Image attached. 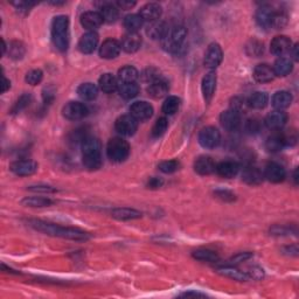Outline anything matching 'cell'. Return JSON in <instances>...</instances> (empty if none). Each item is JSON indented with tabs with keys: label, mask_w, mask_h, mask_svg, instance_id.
Here are the masks:
<instances>
[{
	"label": "cell",
	"mask_w": 299,
	"mask_h": 299,
	"mask_svg": "<svg viewBox=\"0 0 299 299\" xmlns=\"http://www.w3.org/2000/svg\"><path fill=\"white\" fill-rule=\"evenodd\" d=\"M30 227L36 229L38 232H44L46 235L50 236H58V238H68V240H75V241H83V240H88L89 234L88 232L80 230L78 228H69V227H62L50 222H44L40 220H32L30 221Z\"/></svg>",
	"instance_id": "6da1fadb"
},
{
	"label": "cell",
	"mask_w": 299,
	"mask_h": 299,
	"mask_svg": "<svg viewBox=\"0 0 299 299\" xmlns=\"http://www.w3.org/2000/svg\"><path fill=\"white\" fill-rule=\"evenodd\" d=\"M82 162L86 168L95 171L102 166V145L95 137H86L82 142Z\"/></svg>",
	"instance_id": "7a4b0ae2"
},
{
	"label": "cell",
	"mask_w": 299,
	"mask_h": 299,
	"mask_svg": "<svg viewBox=\"0 0 299 299\" xmlns=\"http://www.w3.org/2000/svg\"><path fill=\"white\" fill-rule=\"evenodd\" d=\"M52 40L56 50L64 52L69 46V19L66 16H55L52 24Z\"/></svg>",
	"instance_id": "3957f363"
},
{
	"label": "cell",
	"mask_w": 299,
	"mask_h": 299,
	"mask_svg": "<svg viewBox=\"0 0 299 299\" xmlns=\"http://www.w3.org/2000/svg\"><path fill=\"white\" fill-rule=\"evenodd\" d=\"M187 36V30L182 25L174 26L172 28H168V32L162 40V44L165 50L170 53H176L182 44L185 42V39Z\"/></svg>",
	"instance_id": "277c9868"
},
{
	"label": "cell",
	"mask_w": 299,
	"mask_h": 299,
	"mask_svg": "<svg viewBox=\"0 0 299 299\" xmlns=\"http://www.w3.org/2000/svg\"><path fill=\"white\" fill-rule=\"evenodd\" d=\"M106 154L111 162H122L130 154V145L120 137L110 139L106 145Z\"/></svg>",
	"instance_id": "5b68a950"
},
{
	"label": "cell",
	"mask_w": 299,
	"mask_h": 299,
	"mask_svg": "<svg viewBox=\"0 0 299 299\" xmlns=\"http://www.w3.org/2000/svg\"><path fill=\"white\" fill-rule=\"evenodd\" d=\"M221 142V134L216 128L207 126L204 128L199 134V142L204 148H218Z\"/></svg>",
	"instance_id": "8992f818"
},
{
	"label": "cell",
	"mask_w": 299,
	"mask_h": 299,
	"mask_svg": "<svg viewBox=\"0 0 299 299\" xmlns=\"http://www.w3.org/2000/svg\"><path fill=\"white\" fill-rule=\"evenodd\" d=\"M114 128L118 134L125 137L134 136L138 128V120H134L131 114H123L118 117L114 123Z\"/></svg>",
	"instance_id": "52a82bcc"
},
{
	"label": "cell",
	"mask_w": 299,
	"mask_h": 299,
	"mask_svg": "<svg viewBox=\"0 0 299 299\" xmlns=\"http://www.w3.org/2000/svg\"><path fill=\"white\" fill-rule=\"evenodd\" d=\"M89 110L81 102H69L62 109L64 116L69 120H78L84 118L88 114Z\"/></svg>",
	"instance_id": "ba28073f"
},
{
	"label": "cell",
	"mask_w": 299,
	"mask_h": 299,
	"mask_svg": "<svg viewBox=\"0 0 299 299\" xmlns=\"http://www.w3.org/2000/svg\"><path fill=\"white\" fill-rule=\"evenodd\" d=\"M224 58V52L218 44H210L204 54V66L208 69L218 68Z\"/></svg>",
	"instance_id": "9c48e42d"
},
{
	"label": "cell",
	"mask_w": 299,
	"mask_h": 299,
	"mask_svg": "<svg viewBox=\"0 0 299 299\" xmlns=\"http://www.w3.org/2000/svg\"><path fill=\"white\" fill-rule=\"evenodd\" d=\"M130 114L137 120H148L154 114V108L145 100H138L130 106Z\"/></svg>",
	"instance_id": "30bf717a"
},
{
	"label": "cell",
	"mask_w": 299,
	"mask_h": 299,
	"mask_svg": "<svg viewBox=\"0 0 299 299\" xmlns=\"http://www.w3.org/2000/svg\"><path fill=\"white\" fill-rule=\"evenodd\" d=\"M291 48H292V41L290 38L285 36H276L270 44L271 53L280 58L284 56L285 54L290 53Z\"/></svg>",
	"instance_id": "8fae6325"
},
{
	"label": "cell",
	"mask_w": 299,
	"mask_h": 299,
	"mask_svg": "<svg viewBox=\"0 0 299 299\" xmlns=\"http://www.w3.org/2000/svg\"><path fill=\"white\" fill-rule=\"evenodd\" d=\"M220 122L222 126L227 131H236L241 125V116L238 111L229 109L221 114Z\"/></svg>",
	"instance_id": "7c38bea8"
},
{
	"label": "cell",
	"mask_w": 299,
	"mask_h": 299,
	"mask_svg": "<svg viewBox=\"0 0 299 299\" xmlns=\"http://www.w3.org/2000/svg\"><path fill=\"white\" fill-rule=\"evenodd\" d=\"M11 171L19 176H28L38 171V164L34 160H16L11 164Z\"/></svg>",
	"instance_id": "4fadbf2b"
},
{
	"label": "cell",
	"mask_w": 299,
	"mask_h": 299,
	"mask_svg": "<svg viewBox=\"0 0 299 299\" xmlns=\"http://www.w3.org/2000/svg\"><path fill=\"white\" fill-rule=\"evenodd\" d=\"M162 6L157 4V2H148L145 6H142L139 11V16L142 19V22H154L159 20L162 16Z\"/></svg>",
	"instance_id": "5bb4252c"
},
{
	"label": "cell",
	"mask_w": 299,
	"mask_h": 299,
	"mask_svg": "<svg viewBox=\"0 0 299 299\" xmlns=\"http://www.w3.org/2000/svg\"><path fill=\"white\" fill-rule=\"evenodd\" d=\"M264 178H266L271 182H280L285 179V176H286V172L283 166L278 162H269L266 166V170H264Z\"/></svg>",
	"instance_id": "9a60e30c"
},
{
	"label": "cell",
	"mask_w": 299,
	"mask_h": 299,
	"mask_svg": "<svg viewBox=\"0 0 299 299\" xmlns=\"http://www.w3.org/2000/svg\"><path fill=\"white\" fill-rule=\"evenodd\" d=\"M168 28L170 27L165 22L157 20V22H148V25L146 26V34L152 40H162L166 34H168Z\"/></svg>",
	"instance_id": "2e32d148"
},
{
	"label": "cell",
	"mask_w": 299,
	"mask_h": 299,
	"mask_svg": "<svg viewBox=\"0 0 299 299\" xmlns=\"http://www.w3.org/2000/svg\"><path fill=\"white\" fill-rule=\"evenodd\" d=\"M98 44V36L95 32H88L83 34L78 41V50L83 54H92L95 52Z\"/></svg>",
	"instance_id": "e0dca14e"
},
{
	"label": "cell",
	"mask_w": 299,
	"mask_h": 299,
	"mask_svg": "<svg viewBox=\"0 0 299 299\" xmlns=\"http://www.w3.org/2000/svg\"><path fill=\"white\" fill-rule=\"evenodd\" d=\"M122 50L120 44L114 39H108L102 44L100 48V58L111 60V58H117Z\"/></svg>",
	"instance_id": "ac0fdd59"
},
{
	"label": "cell",
	"mask_w": 299,
	"mask_h": 299,
	"mask_svg": "<svg viewBox=\"0 0 299 299\" xmlns=\"http://www.w3.org/2000/svg\"><path fill=\"white\" fill-rule=\"evenodd\" d=\"M286 114L283 112L282 110H274L268 114L264 123H266V128H270V130H280L286 124Z\"/></svg>",
	"instance_id": "d6986e66"
},
{
	"label": "cell",
	"mask_w": 299,
	"mask_h": 299,
	"mask_svg": "<svg viewBox=\"0 0 299 299\" xmlns=\"http://www.w3.org/2000/svg\"><path fill=\"white\" fill-rule=\"evenodd\" d=\"M103 22L104 20L100 12L89 11V12H86L84 14H82L81 16L82 26L84 27L86 30H88L89 32H94V30L98 28V27H100V25L103 24Z\"/></svg>",
	"instance_id": "ffe728a7"
},
{
	"label": "cell",
	"mask_w": 299,
	"mask_h": 299,
	"mask_svg": "<svg viewBox=\"0 0 299 299\" xmlns=\"http://www.w3.org/2000/svg\"><path fill=\"white\" fill-rule=\"evenodd\" d=\"M215 168H216V164L208 156H201L194 162V170L200 176H210L215 171Z\"/></svg>",
	"instance_id": "44dd1931"
},
{
	"label": "cell",
	"mask_w": 299,
	"mask_h": 299,
	"mask_svg": "<svg viewBox=\"0 0 299 299\" xmlns=\"http://www.w3.org/2000/svg\"><path fill=\"white\" fill-rule=\"evenodd\" d=\"M142 46V36L138 33H128L122 39L120 47L126 53H136Z\"/></svg>",
	"instance_id": "7402d4cb"
},
{
	"label": "cell",
	"mask_w": 299,
	"mask_h": 299,
	"mask_svg": "<svg viewBox=\"0 0 299 299\" xmlns=\"http://www.w3.org/2000/svg\"><path fill=\"white\" fill-rule=\"evenodd\" d=\"M215 171H216L218 174L222 176V178L232 179V178H235V176H238V173L240 171V165L236 162L226 160V162H222L218 165H216Z\"/></svg>",
	"instance_id": "603a6c76"
},
{
	"label": "cell",
	"mask_w": 299,
	"mask_h": 299,
	"mask_svg": "<svg viewBox=\"0 0 299 299\" xmlns=\"http://www.w3.org/2000/svg\"><path fill=\"white\" fill-rule=\"evenodd\" d=\"M216 75L215 72H210L204 76L202 80V84H201V89H202L204 98L206 102H210V100L213 98L215 89H216Z\"/></svg>",
	"instance_id": "cb8c5ba5"
},
{
	"label": "cell",
	"mask_w": 299,
	"mask_h": 299,
	"mask_svg": "<svg viewBox=\"0 0 299 299\" xmlns=\"http://www.w3.org/2000/svg\"><path fill=\"white\" fill-rule=\"evenodd\" d=\"M274 8L270 6H262L257 10L255 19L257 25L264 30H268L271 28V19H272Z\"/></svg>",
	"instance_id": "d4e9b609"
},
{
	"label": "cell",
	"mask_w": 299,
	"mask_h": 299,
	"mask_svg": "<svg viewBox=\"0 0 299 299\" xmlns=\"http://www.w3.org/2000/svg\"><path fill=\"white\" fill-rule=\"evenodd\" d=\"M168 90H170L168 83L162 78H159V80H157V81L152 82L151 84L148 86V96L152 97V98H154V100L162 98V97L168 95Z\"/></svg>",
	"instance_id": "484cf974"
},
{
	"label": "cell",
	"mask_w": 299,
	"mask_h": 299,
	"mask_svg": "<svg viewBox=\"0 0 299 299\" xmlns=\"http://www.w3.org/2000/svg\"><path fill=\"white\" fill-rule=\"evenodd\" d=\"M254 78L260 83L271 82L274 78V72L272 67H270V66L266 64L256 66L255 69H254Z\"/></svg>",
	"instance_id": "4316f807"
},
{
	"label": "cell",
	"mask_w": 299,
	"mask_h": 299,
	"mask_svg": "<svg viewBox=\"0 0 299 299\" xmlns=\"http://www.w3.org/2000/svg\"><path fill=\"white\" fill-rule=\"evenodd\" d=\"M263 179H264L263 172L260 171V168H254V166H252V168H246L242 174L243 182L248 184V185H252V186L262 184Z\"/></svg>",
	"instance_id": "83f0119b"
},
{
	"label": "cell",
	"mask_w": 299,
	"mask_h": 299,
	"mask_svg": "<svg viewBox=\"0 0 299 299\" xmlns=\"http://www.w3.org/2000/svg\"><path fill=\"white\" fill-rule=\"evenodd\" d=\"M292 103V95L288 92H285V90H280V92H277L272 96V100H271V104L276 110H283L286 109L288 106H290Z\"/></svg>",
	"instance_id": "f1b7e54d"
},
{
	"label": "cell",
	"mask_w": 299,
	"mask_h": 299,
	"mask_svg": "<svg viewBox=\"0 0 299 299\" xmlns=\"http://www.w3.org/2000/svg\"><path fill=\"white\" fill-rule=\"evenodd\" d=\"M218 274H221L222 276L232 278L234 280H238V282H246L249 280L248 274L246 272H243V271L238 270V268H235L234 266H227L224 268H220L218 270Z\"/></svg>",
	"instance_id": "f546056e"
},
{
	"label": "cell",
	"mask_w": 299,
	"mask_h": 299,
	"mask_svg": "<svg viewBox=\"0 0 299 299\" xmlns=\"http://www.w3.org/2000/svg\"><path fill=\"white\" fill-rule=\"evenodd\" d=\"M285 146V138L284 134L280 132H274L266 139V148L269 152H278L280 151Z\"/></svg>",
	"instance_id": "4dcf8cb0"
},
{
	"label": "cell",
	"mask_w": 299,
	"mask_h": 299,
	"mask_svg": "<svg viewBox=\"0 0 299 299\" xmlns=\"http://www.w3.org/2000/svg\"><path fill=\"white\" fill-rule=\"evenodd\" d=\"M100 90L106 94L116 92L118 88V80L112 74H103L98 80Z\"/></svg>",
	"instance_id": "1f68e13d"
},
{
	"label": "cell",
	"mask_w": 299,
	"mask_h": 299,
	"mask_svg": "<svg viewBox=\"0 0 299 299\" xmlns=\"http://www.w3.org/2000/svg\"><path fill=\"white\" fill-rule=\"evenodd\" d=\"M292 68H294L292 61L288 58L284 56L278 58L272 67L274 76H286L292 72Z\"/></svg>",
	"instance_id": "d6a6232c"
},
{
	"label": "cell",
	"mask_w": 299,
	"mask_h": 299,
	"mask_svg": "<svg viewBox=\"0 0 299 299\" xmlns=\"http://www.w3.org/2000/svg\"><path fill=\"white\" fill-rule=\"evenodd\" d=\"M138 70L132 66H125L118 70V82L120 83H134L138 78Z\"/></svg>",
	"instance_id": "836d02e7"
},
{
	"label": "cell",
	"mask_w": 299,
	"mask_h": 299,
	"mask_svg": "<svg viewBox=\"0 0 299 299\" xmlns=\"http://www.w3.org/2000/svg\"><path fill=\"white\" fill-rule=\"evenodd\" d=\"M112 218H117V220L126 221V220H134V218H139L142 216L140 212L131 210V208H116L111 212Z\"/></svg>",
	"instance_id": "e575fe53"
},
{
	"label": "cell",
	"mask_w": 299,
	"mask_h": 299,
	"mask_svg": "<svg viewBox=\"0 0 299 299\" xmlns=\"http://www.w3.org/2000/svg\"><path fill=\"white\" fill-rule=\"evenodd\" d=\"M78 96L84 100H94L98 95V88L94 83H83L78 89Z\"/></svg>",
	"instance_id": "d590c367"
},
{
	"label": "cell",
	"mask_w": 299,
	"mask_h": 299,
	"mask_svg": "<svg viewBox=\"0 0 299 299\" xmlns=\"http://www.w3.org/2000/svg\"><path fill=\"white\" fill-rule=\"evenodd\" d=\"M118 92L124 100H131L138 95L139 86L137 83H120L118 82Z\"/></svg>",
	"instance_id": "8d00e7d4"
},
{
	"label": "cell",
	"mask_w": 299,
	"mask_h": 299,
	"mask_svg": "<svg viewBox=\"0 0 299 299\" xmlns=\"http://www.w3.org/2000/svg\"><path fill=\"white\" fill-rule=\"evenodd\" d=\"M22 204L27 207H34V208H42V207H50L53 204L50 198L44 196H27L22 200Z\"/></svg>",
	"instance_id": "74e56055"
},
{
	"label": "cell",
	"mask_w": 299,
	"mask_h": 299,
	"mask_svg": "<svg viewBox=\"0 0 299 299\" xmlns=\"http://www.w3.org/2000/svg\"><path fill=\"white\" fill-rule=\"evenodd\" d=\"M268 100H269V97H268L266 92H256L250 95L248 104L254 109H263V108L266 106Z\"/></svg>",
	"instance_id": "f35d334b"
},
{
	"label": "cell",
	"mask_w": 299,
	"mask_h": 299,
	"mask_svg": "<svg viewBox=\"0 0 299 299\" xmlns=\"http://www.w3.org/2000/svg\"><path fill=\"white\" fill-rule=\"evenodd\" d=\"M142 19L139 14L126 16L124 19V27L128 33H137L142 27Z\"/></svg>",
	"instance_id": "ab89813d"
},
{
	"label": "cell",
	"mask_w": 299,
	"mask_h": 299,
	"mask_svg": "<svg viewBox=\"0 0 299 299\" xmlns=\"http://www.w3.org/2000/svg\"><path fill=\"white\" fill-rule=\"evenodd\" d=\"M100 13L104 22H114L120 16V12L112 4H103Z\"/></svg>",
	"instance_id": "60d3db41"
},
{
	"label": "cell",
	"mask_w": 299,
	"mask_h": 299,
	"mask_svg": "<svg viewBox=\"0 0 299 299\" xmlns=\"http://www.w3.org/2000/svg\"><path fill=\"white\" fill-rule=\"evenodd\" d=\"M193 257L202 262H218L220 260L218 254L210 249H198L193 252Z\"/></svg>",
	"instance_id": "b9f144b4"
},
{
	"label": "cell",
	"mask_w": 299,
	"mask_h": 299,
	"mask_svg": "<svg viewBox=\"0 0 299 299\" xmlns=\"http://www.w3.org/2000/svg\"><path fill=\"white\" fill-rule=\"evenodd\" d=\"M180 102L182 100H180L179 97L168 96L165 100V102L162 103V112H165L166 114H174L176 112H178Z\"/></svg>",
	"instance_id": "7bdbcfd3"
},
{
	"label": "cell",
	"mask_w": 299,
	"mask_h": 299,
	"mask_svg": "<svg viewBox=\"0 0 299 299\" xmlns=\"http://www.w3.org/2000/svg\"><path fill=\"white\" fill-rule=\"evenodd\" d=\"M288 22V14L285 13L283 10H274L272 13V19H271V28L274 30H280L286 25Z\"/></svg>",
	"instance_id": "ee69618b"
},
{
	"label": "cell",
	"mask_w": 299,
	"mask_h": 299,
	"mask_svg": "<svg viewBox=\"0 0 299 299\" xmlns=\"http://www.w3.org/2000/svg\"><path fill=\"white\" fill-rule=\"evenodd\" d=\"M30 102H32V95H30V94H27V92L22 94V95L18 98V100L14 103V106H12L11 112L12 114L20 112V111L26 109V108L30 104Z\"/></svg>",
	"instance_id": "f6af8a7d"
},
{
	"label": "cell",
	"mask_w": 299,
	"mask_h": 299,
	"mask_svg": "<svg viewBox=\"0 0 299 299\" xmlns=\"http://www.w3.org/2000/svg\"><path fill=\"white\" fill-rule=\"evenodd\" d=\"M10 56L14 60H19L22 58L24 55H25V47L22 42H18V41H13V42L10 44Z\"/></svg>",
	"instance_id": "bcb514c9"
},
{
	"label": "cell",
	"mask_w": 299,
	"mask_h": 299,
	"mask_svg": "<svg viewBox=\"0 0 299 299\" xmlns=\"http://www.w3.org/2000/svg\"><path fill=\"white\" fill-rule=\"evenodd\" d=\"M168 128V122L165 117L159 118V120L156 122V124L154 125V128H152V136L154 137H160L166 132Z\"/></svg>",
	"instance_id": "7dc6e473"
},
{
	"label": "cell",
	"mask_w": 299,
	"mask_h": 299,
	"mask_svg": "<svg viewBox=\"0 0 299 299\" xmlns=\"http://www.w3.org/2000/svg\"><path fill=\"white\" fill-rule=\"evenodd\" d=\"M44 78V72L40 70V69H33V70L28 72L26 74V82L30 86H36L42 81Z\"/></svg>",
	"instance_id": "c3c4849f"
},
{
	"label": "cell",
	"mask_w": 299,
	"mask_h": 299,
	"mask_svg": "<svg viewBox=\"0 0 299 299\" xmlns=\"http://www.w3.org/2000/svg\"><path fill=\"white\" fill-rule=\"evenodd\" d=\"M179 166H180V164L176 160H166V162H162L159 164V170H160L162 172L170 174V173L178 171Z\"/></svg>",
	"instance_id": "681fc988"
},
{
	"label": "cell",
	"mask_w": 299,
	"mask_h": 299,
	"mask_svg": "<svg viewBox=\"0 0 299 299\" xmlns=\"http://www.w3.org/2000/svg\"><path fill=\"white\" fill-rule=\"evenodd\" d=\"M142 78L144 82H148L151 84L152 82L157 81V80L162 78L160 75H159V72L157 69L154 68H150V69H146V70L142 74Z\"/></svg>",
	"instance_id": "f907efd6"
},
{
	"label": "cell",
	"mask_w": 299,
	"mask_h": 299,
	"mask_svg": "<svg viewBox=\"0 0 299 299\" xmlns=\"http://www.w3.org/2000/svg\"><path fill=\"white\" fill-rule=\"evenodd\" d=\"M55 94H56V90H55L53 86H47V88L44 89L42 92V97L44 100L46 104H50L55 98Z\"/></svg>",
	"instance_id": "816d5d0a"
},
{
	"label": "cell",
	"mask_w": 299,
	"mask_h": 299,
	"mask_svg": "<svg viewBox=\"0 0 299 299\" xmlns=\"http://www.w3.org/2000/svg\"><path fill=\"white\" fill-rule=\"evenodd\" d=\"M246 274H248L249 278H252V280H262V278L264 277L263 269H260V268H257V266L250 268L248 272H246Z\"/></svg>",
	"instance_id": "f5cc1de1"
},
{
	"label": "cell",
	"mask_w": 299,
	"mask_h": 299,
	"mask_svg": "<svg viewBox=\"0 0 299 299\" xmlns=\"http://www.w3.org/2000/svg\"><path fill=\"white\" fill-rule=\"evenodd\" d=\"M252 256V254H250V252H240L236 256L232 257V258L230 260V262H229L230 263L229 266H235V264L244 262V260H249Z\"/></svg>",
	"instance_id": "db71d44e"
},
{
	"label": "cell",
	"mask_w": 299,
	"mask_h": 299,
	"mask_svg": "<svg viewBox=\"0 0 299 299\" xmlns=\"http://www.w3.org/2000/svg\"><path fill=\"white\" fill-rule=\"evenodd\" d=\"M215 194H216L218 198H220V199L224 200V201H232V200H235V196L232 192H229V190H216V192H215Z\"/></svg>",
	"instance_id": "11a10c76"
},
{
	"label": "cell",
	"mask_w": 299,
	"mask_h": 299,
	"mask_svg": "<svg viewBox=\"0 0 299 299\" xmlns=\"http://www.w3.org/2000/svg\"><path fill=\"white\" fill-rule=\"evenodd\" d=\"M30 190H33V192H42V193H53L55 192V190L50 186H46V185H38V186H30L28 187Z\"/></svg>",
	"instance_id": "9f6ffc18"
},
{
	"label": "cell",
	"mask_w": 299,
	"mask_h": 299,
	"mask_svg": "<svg viewBox=\"0 0 299 299\" xmlns=\"http://www.w3.org/2000/svg\"><path fill=\"white\" fill-rule=\"evenodd\" d=\"M13 5L16 6L20 11H30V8L34 5V2H13Z\"/></svg>",
	"instance_id": "6f0895ef"
},
{
	"label": "cell",
	"mask_w": 299,
	"mask_h": 299,
	"mask_svg": "<svg viewBox=\"0 0 299 299\" xmlns=\"http://www.w3.org/2000/svg\"><path fill=\"white\" fill-rule=\"evenodd\" d=\"M162 184H164V182L160 178H151L148 182V188H159V187H162Z\"/></svg>",
	"instance_id": "680465c9"
},
{
	"label": "cell",
	"mask_w": 299,
	"mask_h": 299,
	"mask_svg": "<svg viewBox=\"0 0 299 299\" xmlns=\"http://www.w3.org/2000/svg\"><path fill=\"white\" fill-rule=\"evenodd\" d=\"M246 128L250 132H257L260 130V122L256 120H248V124H246Z\"/></svg>",
	"instance_id": "91938a15"
},
{
	"label": "cell",
	"mask_w": 299,
	"mask_h": 299,
	"mask_svg": "<svg viewBox=\"0 0 299 299\" xmlns=\"http://www.w3.org/2000/svg\"><path fill=\"white\" fill-rule=\"evenodd\" d=\"M118 8L122 10H131L136 5L134 2H126V0H122V2H117Z\"/></svg>",
	"instance_id": "94428289"
},
{
	"label": "cell",
	"mask_w": 299,
	"mask_h": 299,
	"mask_svg": "<svg viewBox=\"0 0 299 299\" xmlns=\"http://www.w3.org/2000/svg\"><path fill=\"white\" fill-rule=\"evenodd\" d=\"M2 92H8V90L10 89V86H11V82H10L4 75L2 76Z\"/></svg>",
	"instance_id": "6125c7cd"
},
{
	"label": "cell",
	"mask_w": 299,
	"mask_h": 299,
	"mask_svg": "<svg viewBox=\"0 0 299 299\" xmlns=\"http://www.w3.org/2000/svg\"><path fill=\"white\" fill-rule=\"evenodd\" d=\"M290 53L294 54V60H298V46H297V44H296V46H294V47L291 48Z\"/></svg>",
	"instance_id": "be15d7a7"
}]
</instances>
